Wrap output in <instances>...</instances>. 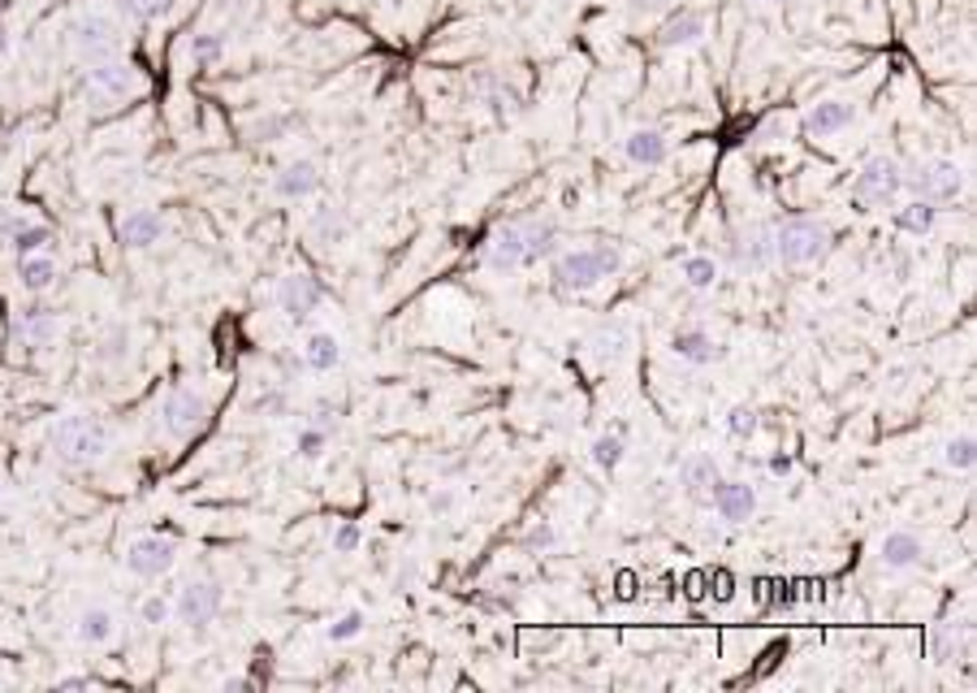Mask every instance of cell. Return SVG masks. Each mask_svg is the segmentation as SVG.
I'll use <instances>...</instances> for the list:
<instances>
[{
  "mask_svg": "<svg viewBox=\"0 0 977 693\" xmlns=\"http://www.w3.org/2000/svg\"><path fill=\"white\" fill-rule=\"evenodd\" d=\"M471 91H476V100L489 105L494 113H510V109L524 105L519 87H515L507 75H498V70H480V75H471Z\"/></svg>",
  "mask_w": 977,
  "mask_h": 693,
  "instance_id": "20",
  "label": "cell"
},
{
  "mask_svg": "<svg viewBox=\"0 0 977 693\" xmlns=\"http://www.w3.org/2000/svg\"><path fill=\"white\" fill-rule=\"evenodd\" d=\"M796 603V585H779V607H791Z\"/></svg>",
  "mask_w": 977,
  "mask_h": 693,
  "instance_id": "52",
  "label": "cell"
},
{
  "mask_svg": "<svg viewBox=\"0 0 977 693\" xmlns=\"http://www.w3.org/2000/svg\"><path fill=\"white\" fill-rule=\"evenodd\" d=\"M904 191L913 200H930V205H951L965 196V169L947 157L904 165Z\"/></svg>",
  "mask_w": 977,
  "mask_h": 693,
  "instance_id": "5",
  "label": "cell"
},
{
  "mask_svg": "<svg viewBox=\"0 0 977 693\" xmlns=\"http://www.w3.org/2000/svg\"><path fill=\"white\" fill-rule=\"evenodd\" d=\"M121 36H126L121 22L113 18V13H104V9L82 13V18H74V27H70V43H74V52H79L87 66H91V61H109V57H118Z\"/></svg>",
  "mask_w": 977,
  "mask_h": 693,
  "instance_id": "8",
  "label": "cell"
},
{
  "mask_svg": "<svg viewBox=\"0 0 977 693\" xmlns=\"http://www.w3.org/2000/svg\"><path fill=\"white\" fill-rule=\"evenodd\" d=\"M592 464L601 468V473H615L619 464H624V455H627V443H624V434H601L597 443H592Z\"/></svg>",
  "mask_w": 977,
  "mask_h": 693,
  "instance_id": "36",
  "label": "cell"
},
{
  "mask_svg": "<svg viewBox=\"0 0 977 693\" xmlns=\"http://www.w3.org/2000/svg\"><path fill=\"white\" fill-rule=\"evenodd\" d=\"M757 425H761V420H757V408H752V404H736V408L727 412V434H731V438H752Z\"/></svg>",
  "mask_w": 977,
  "mask_h": 693,
  "instance_id": "40",
  "label": "cell"
},
{
  "mask_svg": "<svg viewBox=\"0 0 977 693\" xmlns=\"http://www.w3.org/2000/svg\"><path fill=\"white\" fill-rule=\"evenodd\" d=\"M251 408L269 412V416H273V412L286 408V395H281V390H265V395H256V399H251Z\"/></svg>",
  "mask_w": 977,
  "mask_h": 693,
  "instance_id": "46",
  "label": "cell"
},
{
  "mask_svg": "<svg viewBox=\"0 0 977 693\" xmlns=\"http://www.w3.org/2000/svg\"><path fill=\"white\" fill-rule=\"evenodd\" d=\"M766 4H779V0H766Z\"/></svg>",
  "mask_w": 977,
  "mask_h": 693,
  "instance_id": "54",
  "label": "cell"
},
{
  "mask_svg": "<svg viewBox=\"0 0 977 693\" xmlns=\"http://www.w3.org/2000/svg\"><path fill=\"white\" fill-rule=\"evenodd\" d=\"M624 152H627V161L640 165V169H658V165L670 157V143H666V135L658 126H636L624 139Z\"/></svg>",
  "mask_w": 977,
  "mask_h": 693,
  "instance_id": "21",
  "label": "cell"
},
{
  "mask_svg": "<svg viewBox=\"0 0 977 693\" xmlns=\"http://www.w3.org/2000/svg\"><path fill=\"white\" fill-rule=\"evenodd\" d=\"M904 196V165L887 152L869 157L853 178V205L860 208H896V200Z\"/></svg>",
  "mask_w": 977,
  "mask_h": 693,
  "instance_id": "6",
  "label": "cell"
},
{
  "mask_svg": "<svg viewBox=\"0 0 977 693\" xmlns=\"http://www.w3.org/2000/svg\"><path fill=\"white\" fill-rule=\"evenodd\" d=\"M91 681L87 676H66V681H57V690H87Z\"/></svg>",
  "mask_w": 977,
  "mask_h": 693,
  "instance_id": "50",
  "label": "cell"
},
{
  "mask_svg": "<svg viewBox=\"0 0 977 693\" xmlns=\"http://www.w3.org/2000/svg\"><path fill=\"white\" fill-rule=\"evenodd\" d=\"M770 239H775V265H782V269L818 265L835 244L830 226L818 217H787L779 226H770Z\"/></svg>",
  "mask_w": 977,
  "mask_h": 693,
  "instance_id": "3",
  "label": "cell"
},
{
  "mask_svg": "<svg viewBox=\"0 0 977 693\" xmlns=\"http://www.w3.org/2000/svg\"><path fill=\"white\" fill-rule=\"evenodd\" d=\"M320 299H325V286L316 283L312 274H286L281 283H277V308L290 317V321H308L316 308H320Z\"/></svg>",
  "mask_w": 977,
  "mask_h": 693,
  "instance_id": "13",
  "label": "cell"
},
{
  "mask_svg": "<svg viewBox=\"0 0 977 693\" xmlns=\"http://www.w3.org/2000/svg\"><path fill=\"white\" fill-rule=\"evenodd\" d=\"M709 503H714V512L727 521V525H744L752 512H757V489L748 486V482H714L709 489Z\"/></svg>",
  "mask_w": 977,
  "mask_h": 693,
  "instance_id": "16",
  "label": "cell"
},
{
  "mask_svg": "<svg viewBox=\"0 0 977 693\" xmlns=\"http://www.w3.org/2000/svg\"><path fill=\"white\" fill-rule=\"evenodd\" d=\"M290 126H295L290 113H260V118L247 122V139H251V143H277V139L290 135Z\"/></svg>",
  "mask_w": 977,
  "mask_h": 693,
  "instance_id": "32",
  "label": "cell"
},
{
  "mask_svg": "<svg viewBox=\"0 0 977 693\" xmlns=\"http://www.w3.org/2000/svg\"><path fill=\"white\" fill-rule=\"evenodd\" d=\"M173 564H178V542L173 537L148 533V537H134L126 546V572L139 576V581H160Z\"/></svg>",
  "mask_w": 977,
  "mask_h": 693,
  "instance_id": "12",
  "label": "cell"
},
{
  "mask_svg": "<svg viewBox=\"0 0 977 693\" xmlns=\"http://www.w3.org/2000/svg\"><path fill=\"white\" fill-rule=\"evenodd\" d=\"M670 352L679 356V360H688V365H718L727 352L705 334V329H675V338H670Z\"/></svg>",
  "mask_w": 977,
  "mask_h": 693,
  "instance_id": "24",
  "label": "cell"
},
{
  "mask_svg": "<svg viewBox=\"0 0 977 693\" xmlns=\"http://www.w3.org/2000/svg\"><path fill=\"white\" fill-rule=\"evenodd\" d=\"M221 603H226L221 581L203 576V581H187V585L178 590V598L169 603V615H178V624H182V628L203 633V628H208V624L221 615Z\"/></svg>",
  "mask_w": 977,
  "mask_h": 693,
  "instance_id": "10",
  "label": "cell"
},
{
  "mask_svg": "<svg viewBox=\"0 0 977 693\" xmlns=\"http://www.w3.org/2000/svg\"><path fill=\"white\" fill-rule=\"evenodd\" d=\"M221 52H226V36H217V31H199V36L187 40V57H191L196 66H212Z\"/></svg>",
  "mask_w": 977,
  "mask_h": 693,
  "instance_id": "37",
  "label": "cell"
},
{
  "mask_svg": "<svg viewBox=\"0 0 977 693\" xmlns=\"http://www.w3.org/2000/svg\"><path fill=\"white\" fill-rule=\"evenodd\" d=\"M139 620H143V624H152V628H160V624L169 620V598H160V594L143 598V607H139Z\"/></svg>",
  "mask_w": 977,
  "mask_h": 693,
  "instance_id": "45",
  "label": "cell"
},
{
  "mask_svg": "<svg viewBox=\"0 0 977 693\" xmlns=\"http://www.w3.org/2000/svg\"><path fill=\"white\" fill-rule=\"evenodd\" d=\"M9 52V31H4V22H0V57Z\"/></svg>",
  "mask_w": 977,
  "mask_h": 693,
  "instance_id": "53",
  "label": "cell"
},
{
  "mask_svg": "<svg viewBox=\"0 0 977 693\" xmlns=\"http://www.w3.org/2000/svg\"><path fill=\"white\" fill-rule=\"evenodd\" d=\"M857 122V105L853 100H818L805 118H800V130L809 139H826V135H839L848 126Z\"/></svg>",
  "mask_w": 977,
  "mask_h": 693,
  "instance_id": "17",
  "label": "cell"
},
{
  "mask_svg": "<svg viewBox=\"0 0 977 693\" xmlns=\"http://www.w3.org/2000/svg\"><path fill=\"white\" fill-rule=\"evenodd\" d=\"M359 542H363V533H359V525H355V521H342V525L333 529V551H338V555H355V551H359Z\"/></svg>",
  "mask_w": 977,
  "mask_h": 693,
  "instance_id": "44",
  "label": "cell"
},
{
  "mask_svg": "<svg viewBox=\"0 0 977 693\" xmlns=\"http://www.w3.org/2000/svg\"><path fill=\"white\" fill-rule=\"evenodd\" d=\"M118 239L121 247H130V251H148V247H157L160 239H165V217L152 212V208H134V212L121 217Z\"/></svg>",
  "mask_w": 977,
  "mask_h": 693,
  "instance_id": "19",
  "label": "cell"
},
{
  "mask_svg": "<svg viewBox=\"0 0 977 693\" xmlns=\"http://www.w3.org/2000/svg\"><path fill=\"white\" fill-rule=\"evenodd\" d=\"M935 221H938V205H930V200H908V205H899L896 208V226L904 230V235H930L935 230Z\"/></svg>",
  "mask_w": 977,
  "mask_h": 693,
  "instance_id": "31",
  "label": "cell"
},
{
  "mask_svg": "<svg viewBox=\"0 0 977 693\" xmlns=\"http://www.w3.org/2000/svg\"><path fill=\"white\" fill-rule=\"evenodd\" d=\"M48 244H52V226H43V221H22V226L9 235L13 256H31V251H43Z\"/></svg>",
  "mask_w": 977,
  "mask_h": 693,
  "instance_id": "33",
  "label": "cell"
},
{
  "mask_svg": "<svg viewBox=\"0 0 977 693\" xmlns=\"http://www.w3.org/2000/svg\"><path fill=\"white\" fill-rule=\"evenodd\" d=\"M363 624H368V615L363 612H342L333 624H329V642H355V637L363 633Z\"/></svg>",
  "mask_w": 977,
  "mask_h": 693,
  "instance_id": "41",
  "label": "cell"
},
{
  "mask_svg": "<svg viewBox=\"0 0 977 693\" xmlns=\"http://www.w3.org/2000/svg\"><path fill=\"white\" fill-rule=\"evenodd\" d=\"M57 334H61V317H57L52 308H43V304L22 308V313L13 317V343H18V347H48Z\"/></svg>",
  "mask_w": 977,
  "mask_h": 693,
  "instance_id": "18",
  "label": "cell"
},
{
  "mask_svg": "<svg viewBox=\"0 0 977 693\" xmlns=\"http://www.w3.org/2000/svg\"><path fill=\"white\" fill-rule=\"evenodd\" d=\"M627 9H631L636 18H649V13H662V9H670V0H627Z\"/></svg>",
  "mask_w": 977,
  "mask_h": 693,
  "instance_id": "47",
  "label": "cell"
},
{
  "mask_svg": "<svg viewBox=\"0 0 977 693\" xmlns=\"http://www.w3.org/2000/svg\"><path fill=\"white\" fill-rule=\"evenodd\" d=\"M316 191H320V165L308 161V157H299V161H286L273 174V196H277V200H290V205H299V200H312Z\"/></svg>",
  "mask_w": 977,
  "mask_h": 693,
  "instance_id": "15",
  "label": "cell"
},
{
  "mask_svg": "<svg viewBox=\"0 0 977 693\" xmlns=\"http://www.w3.org/2000/svg\"><path fill=\"white\" fill-rule=\"evenodd\" d=\"M619 265H624V256H619V247L610 244H588V247H571V251H562L558 260H554V286L558 290H592V286H601L606 278H615L619 274Z\"/></svg>",
  "mask_w": 977,
  "mask_h": 693,
  "instance_id": "4",
  "label": "cell"
},
{
  "mask_svg": "<svg viewBox=\"0 0 977 693\" xmlns=\"http://www.w3.org/2000/svg\"><path fill=\"white\" fill-rule=\"evenodd\" d=\"M18 226H22V221H18L9 208H0V244H9V235H13Z\"/></svg>",
  "mask_w": 977,
  "mask_h": 693,
  "instance_id": "48",
  "label": "cell"
},
{
  "mask_svg": "<svg viewBox=\"0 0 977 693\" xmlns=\"http://www.w3.org/2000/svg\"><path fill=\"white\" fill-rule=\"evenodd\" d=\"M921 555H926V546H921V537L908 529H896L883 537V546H878V560H883V568L891 572H904V568H917L921 564Z\"/></svg>",
  "mask_w": 977,
  "mask_h": 693,
  "instance_id": "23",
  "label": "cell"
},
{
  "mask_svg": "<svg viewBox=\"0 0 977 693\" xmlns=\"http://www.w3.org/2000/svg\"><path fill=\"white\" fill-rule=\"evenodd\" d=\"M48 451L61 464H96L113 451V425L91 412H70L48 429Z\"/></svg>",
  "mask_w": 977,
  "mask_h": 693,
  "instance_id": "2",
  "label": "cell"
},
{
  "mask_svg": "<svg viewBox=\"0 0 977 693\" xmlns=\"http://www.w3.org/2000/svg\"><path fill=\"white\" fill-rule=\"evenodd\" d=\"M0 494H4V489H0Z\"/></svg>",
  "mask_w": 977,
  "mask_h": 693,
  "instance_id": "55",
  "label": "cell"
},
{
  "mask_svg": "<svg viewBox=\"0 0 977 693\" xmlns=\"http://www.w3.org/2000/svg\"><path fill=\"white\" fill-rule=\"evenodd\" d=\"M943 464H947L951 473H974V464H977L974 434H956V438H947V443H943Z\"/></svg>",
  "mask_w": 977,
  "mask_h": 693,
  "instance_id": "34",
  "label": "cell"
},
{
  "mask_svg": "<svg viewBox=\"0 0 977 693\" xmlns=\"http://www.w3.org/2000/svg\"><path fill=\"white\" fill-rule=\"evenodd\" d=\"M18 283L31 295H43L57 283V260L48 251H31V256H18Z\"/></svg>",
  "mask_w": 977,
  "mask_h": 693,
  "instance_id": "29",
  "label": "cell"
},
{
  "mask_svg": "<svg viewBox=\"0 0 977 693\" xmlns=\"http://www.w3.org/2000/svg\"><path fill=\"white\" fill-rule=\"evenodd\" d=\"M627 347H631V329L627 326H601L592 329V338H588V352H592V360L597 365H619L627 356Z\"/></svg>",
  "mask_w": 977,
  "mask_h": 693,
  "instance_id": "28",
  "label": "cell"
},
{
  "mask_svg": "<svg viewBox=\"0 0 977 693\" xmlns=\"http://www.w3.org/2000/svg\"><path fill=\"white\" fill-rule=\"evenodd\" d=\"M554 546H558V529H554L549 521H532V525L524 529V551H528V555H546Z\"/></svg>",
  "mask_w": 977,
  "mask_h": 693,
  "instance_id": "39",
  "label": "cell"
},
{
  "mask_svg": "<svg viewBox=\"0 0 977 693\" xmlns=\"http://www.w3.org/2000/svg\"><path fill=\"white\" fill-rule=\"evenodd\" d=\"M126 352H130V334H126V326H113L109 334H104V343H100V360L113 365V360H121Z\"/></svg>",
  "mask_w": 977,
  "mask_h": 693,
  "instance_id": "43",
  "label": "cell"
},
{
  "mask_svg": "<svg viewBox=\"0 0 977 693\" xmlns=\"http://www.w3.org/2000/svg\"><path fill=\"white\" fill-rule=\"evenodd\" d=\"M727 260L736 274H766L775 265V239H770V226L761 221H748L740 230L727 235Z\"/></svg>",
  "mask_w": 977,
  "mask_h": 693,
  "instance_id": "11",
  "label": "cell"
},
{
  "mask_svg": "<svg viewBox=\"0 0 977 693\" xmlns=\"http://www.w3.org/2000/svg\"><path fill=\"white\" fill-rule=\"evenodd\" d=\"M554 251H558V221L554 217H515L489 235L485 265L494 274H515V269H528Z\"/></svg>",
  "mask_w": 977,
  "mask_h": 693,
  "instance_id": "1",
  "label": "cell"
},
{
  "mask_svg": "<svg viewBox=\"0 0 977 693\" xmlns=\"http://www.w3.org/2000/svg\"><path fill=\"white\" fill-rule=\"evenodd\" d=\"M303 365L312 368V373H333V368L342 365V343H338V334H312V338L303 343Z\"/></svg>",
  "mask_w": 977,
  "mask_h": 693,
  "instance_id": "30",
  "label": "cell"
},
{
  "mask_svg": "<svg viewBox=\"0 0 977 693\" xmlns=\"http://www.w3.org/2000/svg\"><path fill=\"white\" fill-rule=\"evenodd\" d=\"M139 91H143V75L130 61H121V57L91 61V70H87V100L96 109H109V105H118L126 96H139Z\"/></svg>",
  "mask_w": 977,
  "mask_h": 693,
  "instance_id": "9",
  "label": "cell"
},
{
  "mask_svg": "<svg viewBox=\"0 0 977 693\" xmlns=\"http://www.w3.org/2000/svg\"><path fill=\"white\" fill-rule=\"evenodd\" d=\"M325 443H329V429H320V425H308V429H299V438H295V451H299L303 459H320Z\"/></svg>",
  "mask_w": 977,
  "mask_h": 693,
  "instance_id": "42",
  "label": "cell"
},
{
  "mask_svg": "<svg viewBox=\"0 0 977 693\" xmlns=\"http://www.w3.org/2000/svg\"><path fill=\"white\" fill-rule=\"evenodd\" d=\"M969 642H974L969 620H947V624H938L935 633H930V654H935L938 663H956V659L969 654Z\"/></svg>",
  "mask_w": 977,
  "mask_h": 693,
  "instance_id": "25",
  "label": "cell"
},
{
  "mask_svg": "<svg viewBox=\"0 0 977 693\" xmlns=\"http://www.w3.org/2000/svg\"><path fill=\"white\" fill-rule=\"evenodd\" d=\"M770 473H775V477H787V473H791V455H775V459H770Z\"/></svg>",
  "mask_w": 977,
  "mask_h": 693,
  "instance_id": "49",
  "label": "cell"
},
{
  "mask_svg": "<svg viewBox=\"0 0 977 693\" xmlns=\"http://www.w3.org/2000/svg\"><path fill=\"white\" fill-rule=\"evenodd\" d=\"M74 633H79L82 646H109L113 637H118V615L109 612V607H100V603H91V607H82L79 624H74Z\"/></svg>",
  "mask_w": 977,
  "mask_h": 693,
  "instance_id": "27",
  "label": "cell"
},
{
  "mask_svg": "<svg viewBox=\"0 0 977 693\" xmlns=\"http://www.w3.org/2000/svg\"><path fill=\"white\" fill-rule=\"evenodd\" d=\"M709 36V22H705L701 9H666L662 27H658V48L675 52V48H697Z\"/></svg>",
  "mask_w": 977,
  "mask_h": 693,
  "instance_id": "14",
  "label": "cell"
},
{
  "mask_svg": "<svg viewBox=\"0 0 977 693\" xmlns=\"http://www.w3.org/2000/svg\"><path fill=\"white\" fill-rule=\"evenodd\" d=\"M347 235H351V221H347V212L333 205H320L312 212V221H308V239H312L320 251H333L338 244H347Z\"/></svg>",
  "mask_w": 977,
  "mask_h": 693,
  "instance_id": "22",
  "label": "cell"
},
{
  "mask_svg": "<svg viewBox=\"0 0 977 693\" xmlns=\"http://www.w3.org/2000/svg\"><path fill=\"white\" fill-rule=\"evenodd\" d=\"M679 274H684V283L692 286V290H709V286L718 283V260L714 256H684Z\"/></svg>",
  "mask_w": 977,
  "mask_h": 693,
  "instance_id": "35",
  "label": "cell"
},
{
  "mask_svg": "<svg viewBox=\"0 0 977 693\" xmlns=\"http://www.w3.org/2000/svg\"><path fill=\"white\" fill-rule=\"evenodd\" d=\"M718 477L722 473H718V459L709 451H692V455L679 459V486H684V494H709Z\"/></svg>",
  "mask_w": 977,
  "mask_h": 693,
  "instance_id": "26",
  "label": "cell"
},
{
  "mask_svg": "<svg viewBox=\"0 0 977 693\" xmlns=\"http://www.w3.org/2000/svg\"><path fill=\"white\" fill-rule=\"evenodd\" d=\"M173 9V0H118V13H126L130 22H157Z\"/></svg>",
  "mask_w": 977,
  "mask_h": 693,
  "instance_id": "38",
  "label": "cell"
},
{
  "mask_svg": "<svg viewBox=\"0 0 977 693\" xmlns=\"http://www.w3.org/2000/svg\"><path fill=\"white\" fill-rule=\"evenodd\" d=\"M450 503H455V498H450V494H432V512H450Z\"/></svg>",
  "mask_w": 977,
  "mask_h": 693,
  "instance_id": "51",
  "label": "cell"
},
{
  "mask_svg": "<svg viewBox=\"0 0 977 693\" xmlns=\"http://www.w3.org/2000/svg\"><path fill=\"white\" fill-rule=\"evenodd\" d=\"M157 425L165 438H196L199 429L208 425V399L191 390V386H173L165 399L157 404Z\"/></svg>",
  "mask_w": 977,
  "mask_h": 693,
  "instance_id": "7",
  "label": "cell"
}]
</instances>
